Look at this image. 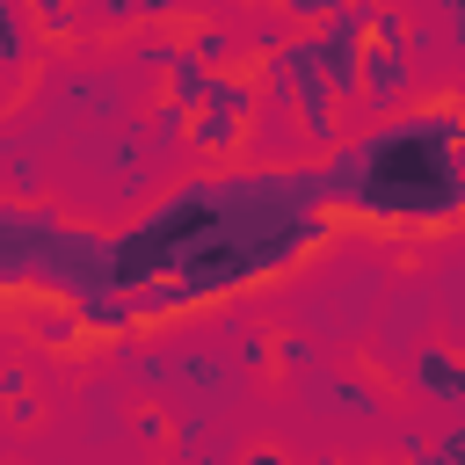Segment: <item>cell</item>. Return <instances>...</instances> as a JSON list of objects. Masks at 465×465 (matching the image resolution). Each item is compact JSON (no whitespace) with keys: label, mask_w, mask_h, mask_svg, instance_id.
I'll use <instances>...</instances> for the list:
<instances>
[{"label":"cell","mask_w":465,"mask_h":465,"mask_svg":"<svg viewBox=\"0 0 465 465\" xmlns=\"http://www.w3.org/2000/svg\"><path fill=\"white\" fill-rule=\"evenodd\" d=\"M232 363L262 378V371L276 363V334H262V327H240V334H232Z\"/></svg>","instance_id":"12"},{"label":"cell","mask_w":465,"mask_h":465,"mask_svg":"<svg viewBox=\"0 0 465 465\" xmlns=\"http://www.w3.org/2000/svg\"><path fill=\"white\" fill-rule=\"evenodd\" d=\"M182 44L203 58V65H232L240 58V36L225 22H203V15H182Z\"/></svg>","instance_id":"11"},{"label":"cell","mask_w":465,"mask_h":465,"mask_svg":"<svg viewBox=\"0 0 465 465\" xmlns=\"http://www.w3.org/2000/svg\"><path fill=\"white\" fill-rule=\"evenodd\" d=\"M254 116H262V58H232L211 73L203 102L189 109V145L203 160H247Z\"/></svg>","instance_id":"3"},{"label":"cell","mask_w":465,"mask_h":465,"mask_svg":"<svg viewBox=\"0 0 465 465\" xmlns=\"http://www.w3.org/2000/svg\"><path fill=\"white\" fill-rule=\"evenodd\" d=\"M305 407L312 414H356V421H378L392 407L385 378L371 363H312L305 371Z\"/></svg>","instance_id":"4"},{"label":"cell","mask_w":465,"mask_h":465,"mask_svg":"<svg viewBox=\"0 0 465 465\" xmlns=\"http://www.w3.org/2000/svg\"><path fill=\"white\" fill-rule=\"evenodd\" d=\"M211 73H218V65H203L189 44H167V58H160V102L196 109V102H203V87H211Z\"/></svg>","instance_id":"10"},{"label":"cell","mask_w":465,"mask_h":465,"mask_svg":"<svg viewBox=\"0 0 465 465\" xmlns=\"http://www.w3.org/2000/svg\"><path fill=\"white\" fill-rule=\"evenodd\" d=\"M7 414H15V429H36V414H44V407H36L29 392H15V400H7Z\"/></svg>","instance_id":"19"},{"label":"cell","mask_w":465,"mask_h":465,"mask_svg":"<svg viewBox=\"0 0 465 465\" xmlns=\"http://www.w3.org/2000/svg\"><path fill=\"white\" fill-rule=\"evenodd\" d=\"M124 124L131 116V87L124 73H102V65H65V94H58V124Z\"/></svg>","instance_id":"6"},{"label":"cell","mask_w":465,"mask_h":465,"mask_svg":"<svg viewBox=\"0 0 465 465\" xmlns=\"http://www.w3.org/2000/svg\"><path fill=\"white\" fill-rule=\"evenodd\" d=\"M36 65H44V36L29 22V0H0V94H7V109L29 94Z\"/></svg>","instance_id":"7"},{"label":"cell","mask_w":465,"mask_h":465,"mask_svg":"<svg viewBox=\"0 0 465 465\" xmlns=\"http://www.w3.org/2000/svg\"><path fill=\"white\" fill-rule=\"evenodd\" d=\"M429 51H436V29H429V22H407V58H414V65H421V58H429Z\"/></svg>","instance_id":"18"},{"label":"cell","mask_w":465,"mask_h":465,"mask_svg":"<svg viewBox=\"0 0 465 465\" xmlns=\"http://www.w3.org/2000/svg\"><path fill=\"white\" fill-rule=\"evenodd\" d=\"M138 436H145V443H160V436H167V414H160V407H145V414H138Z\"/></svg>","instance_id":"21"},{"label":"cell","mask_w":465,"mask_h":465,"mask_svg":"<svg viewBox=\"0 0 465 465\" xmlns=\"http://www.w3.org/2000/svg\"><path fill=\"white\" fill-rule=\"evenodd\" d=\"M436 458H443V465H465V421H450V429L436 436Z\"/></svg>","instance_id":"17"},{"label":"cell","mask_w":465,"mask_h":465,"mask_svg":"<svg viewBox=\"0 0 465 465\" xmlns=\"http://www.w3.org/2000/svg\"><path fill=\"white\" fill-rule=\"evenodd\" d=\"M15 392H29V378H22L15 363H7V371H0V400H15Z\"/></svg>","instance_id":"22"},{"label":"cell","mask_w":465,"mask_h":465,"mask_svg":"<svg viewBox=\"0 0 465 465\" xmlns=\"http://www.w3.org/2000/svg\"><path fill=\"white\" fill-rule=\"evenodd\" d=\"M458 145H465V102L378 116L363 138H341L334 153H320V196L341 225L450 232L465 218Z\"/></svg>","instance_id":"2"},{"label":"cell","mask_w":465,"mask_h":465,"mask_svg":"<svg viewBox=\"0 0 465 465\" xmlns=\"http://www.w3.org/2000/svg\"><path fill=\"white\" fill-rule=\"evenodd\" d=\"M138 22H153V29H174V36H182V0H138Z\"/></svg>","instance_id":"16"},{"label":"cell","mask_w":465,"mask_h":465,"mask_svg":"<svg viewBox=\"0 0 465 465\" xmlns=\"http://www.w3.org/2000/svg\"><path fill=\"white\" fill-rule=\"evenodd\" d=\"M80 7H87V22H94V29H116V36H124V29H138V0H80Z\"/></svg>","instance_id":"14"},{"label":"cell","mask_w":465,"mask_h":465,"mask_svg":"<svg viewBox=\"0 0 465 465\" xmlns=\"http://www.w3.org/2000/svg\"><path fill=\"white\" fill-rule=\"evenodd\" d=\"M407 87H414V58H407V44H385V36H371V44H363L356 109H363V116H392V109L407 102Z\"/></svg>","instance_id":"5"},{"label":"cell","mask_w":465,"mask_h":465,"mask_svg":"<svg viewBox=\"0 0 465 465\" xmlns=\"http://www.w3.org/2000/svg\"><path fill=\"white\" fill-rule=\"evenodd\" d=\"M174 392H189V407H218L232 392V363H218L211 349H174Z\"/></svg>","instance_id":"9"},{"label":"cell","mask_w":465,"mask_h":465,"mask_svg":"<svg viewBox=\"0 0 465 465\" xmlns=\"http://www.w3.org/2000/svg\"><path fill=\"white\" fill-rule=\"evenodd\" d=\"M407 385H414L421 400H443V407L465 414V349H450V341H421V349L407 356Z\"/></svg>","instance_id":"8"},{"label":"cell","mask_w":465,"mask_h":465,"mask_svg":"<svg viewBox=\"0 0 465 465\" xmlns=\"http://www.w3.org/2000/svg\"><path fill=\"white\" fill-rule=\"evenodd\" d=\"M334 232L341 218L320 196V160H240L153 196L116 240V283L138 320H174L312 262Z\"/></svg>","instance_id":"1"},{"label":"cell","mask_w":465,"mask_h":465,"mask_svg":"<svg viewBox=\"0 0 465 465\" xmlns=\"http://www.w3.org/2000/svg\"><path fill=\"white\" fill-rule=\"evenodd\" d=\"M312 363H320V341H312V334H291V327H283V334H276V371H298V378H305Z\"/></svg>","instance_id":"13"},{"label":"cell","mask_w":465,"mask_h":465,"mask_svg":"<svg viewBox=\"0 0 465 465\" xmlns=\"http://www.w3.org/2000/svg\"><path fill=\"white\" fill-rule=\"evenodd\" d=\"M443 22H450V44H458V58H465V0H443Z\"/></svg>","instance_id":"20"},{"label":"cell","mask_w":465,"mask_h":465,"mask_svg":"<svg viewBox=\"0 0 465 465\" xmlns=\"http://www.w3.org/2000/svg\"><path fill=\"white\" fill-rule=\"evenodd\" d=\"M458 182H465V145H458Z\"/></svg>","instance_id":"23"},{"label":"cell","mask_w":465,"mask_h":465,"mask_svg":"<svg viewBox=\"0 0 465 465\" xmlns=\"http://www.w3.org/2000/svg\"><path fill=\"white\" fill-rule=\"evenodd\" d=\"M276 7H283V22H291V29H320L341 0H276Z\"/></svg>","instance_id":"15"}]
</instances>
